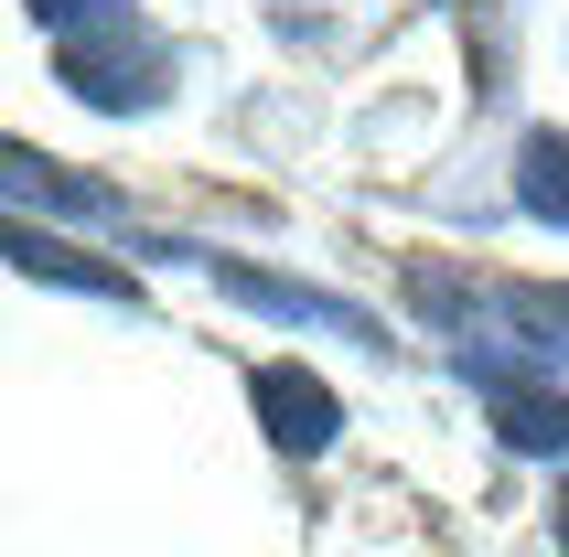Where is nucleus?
Returning <instances> with one entry per match:
<instances>
[{"mask_svg": "<svg viewBox=\"0 0 569 557\" xmlns=\"http://www.w3.org/2000/svg\"><path fill=\"white\" fill-rule=\"evenodd\" d=\"M409 290H419V311L462 343V365L506 375V354L569 365V290H516V278H473V269H419Z\"/></svg>", "mask_w": 569, "mask_h": 557, "instance_id": "obj_1", "label": "nucleus"}, {"mask_svg": "<svg viewBox=\"0 0 569 557\" xmlns=\"http://www.w3.org/2000/svg\"><path fill=\"white\" fill-rule=\"evenodd\" d=\"M54 75L87 97V108H108V119H140V108H161V87H172V43H161L151 22H108V32L54 43Z\"/></svg>", "mask_w": 569, "mask_h": 557, "instance_id": "obj_2", "label": "nucleus"}, {"mask_svg": "<svg viewBox=\"0 0 569 557\" xmlns=\"http://www.w3.org/2000/svg\"><path fill=\"white\" fill-rule=\"evenodd\" d=\"M204 269L226 278V301L280 311V322H312V333H345V343H366V354H387V322H377V311H355V301H333V290H301V278L248 269V257H204Z\"/></svg>", "mask_w": 569, "mask_h": 557, "instance_id": "obj_3", "label": "nucleus"}, {"mask_svg": "<svg viewBox=\"0 0 569 557\" xmlns=\"http://www.w3.org/2000/svg\"><path fill=\"white\" fill-rule=\"evenodd\" d=\"M248 397H258V429H269V450H290V462H312L322 439L345 429V397H333L312 365H258V375H248Z\"/></svg>", "mask_w": 569, "mask_h": 557, "instance_id": "obj_4", "label": "nucleus"}, {"mask_svg": "<svg viewBox=\"0 0 569 557\" xmlns=\"http://www.w3.org/2000/svg\"><path fill=\"white\" fill-rule=\"evenodd\" d=\"M483 407H495V439L506 450H527V462H569V386H538V375H483Z\"/></svg>", "mask_w": 569, "mask_h": 557, "instance_id": "obj_5", "label": "nucleus"}, {"mask_svg": "<svg viewBox=\"0 0 569 557\" xmlns=\"http://www.w3.org/2000/svg\"><path fill=\"white\" fill-rule=\"evenodd\" d=\"M11 257H22L32 278H54V290H97V301H129V278L108 269V257H87V247H54V236H43V225H11Z\"/></svg>", "mask_w": 569, "mask_h": 557, "instance_id": "obj_6", "label": "nucleus"}, {"mask_svg": "<svg viewBox=\"0 0 569 557\" xmlns=\"http://www.w3.org/2000/svg\"><path fill=\"white\" fill-rule=\"evenodd\" d=\"M516 204L538 225H569V129H527L516 140Z\"/></svg>", "mask_w": 569, "mask_h": 557, "instance_id": "obj_7", "label": "nucleus"}, {"mask_svg": "<svg viewBox=\"0 0 569 557\" xmlns=\"http://www.w3.org/2000/svg\"><path fill=\"white\" fill-rule=\"evenodd\" d=\"M22 11H32L43 32H54V43H76V32H108V22L129 11V0H22Z\"/></svg>", "mask_w": 569, "mask_h": 557, "instance_id": "obj_8", "label": "nucleus"}, {"mask_svg": "<svg viewBox=\"0 0 569 557\" xmlns=\"http://www.w3.org/2000/svg\"><path fill=\"white\" fill-rule=\"evenodd\" d=\"M559 536H569V494H559Z\"/></svg>", "mask_w": 569, "mask_h": 557, "instance_id": "obj_9", "label": "nucleus"}]
</instances>
